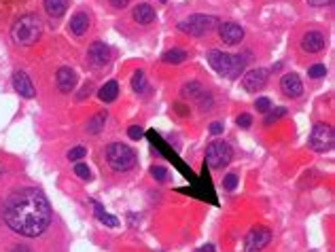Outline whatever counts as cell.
I'll return each mask as SVG.
<instances>
[{"label":"cell","mask_w":335,"mask_h":252,"mask_svg":"<svg viewBox=\"0 0 335 252\" xmlns=\"http://www.w3.org/2000/svg\"><path fill=\"white\" fill-rule=\"evenodd\" d=\"M3 218L15 233L24 237H38L51 225V206L38 189H17L5 201Z\"/></svg>","instance_id":"obj_1"},{"label":"cell","mask_w":335,"mask_h":252,"mask_svg":"<svg viewBox=\"0 0 335 252\" xmlns=\"http://www.w3.org/2000/svg\"><path fill=\"white\" fill-rule=\"evenodd\" d=\"M41 34H43V22L34 13L22 15L19 19H15L13 26H11V38L19 47L34 45L38 38H41Z\"/></svg>","instance_id":"obj_2"},{"label":"cell","mask_w":335,"mask_h":252,"mask_svg":"<svg viewBox=\"0 0 335 252\" xmlns=\"http://www.w3.org/2000/svg\"><path fill=\"white\" fill-rule=\"evenodd\" d=\"M208 64L212 66L218 74L227 76V79H238V76L244 72L246 60L242 55H229V53L212 49V51H208Z\"/></svg>","instance_id":"obj_3"},{"label":"cell","mask_w":335,"mask_h":252,"mask_svg":"<svg viewBox=\"0 0 335 252\" xmlns=\"http://www.w3.org/2000/svg\"><path fill=\"white\" fill-rule=\"evenodd\" d=\"M106 161L115 172H128V170H132L134 166H136L138 159H136V153H134L128 144L113 142L106 149Z\"/></svg>","instance_id":"obj_4"},{"label":"cell","mask_w":335,"mask_h":252,"mask_svg":"<svg viewBox=\"0 0 335 252\" xmlns=\"http://www.w3.org/2000/svg\"><path fill=\"white\" fill-rule=\"evenodd\" d=\"M218 26V19L214 15H189L178 22V30L189 36H204Z\"/></svg>","instance_id":"obj_5"},{"label":"cell","mask_w":335,"mask_h":252,"mask_svg":"<svg viewBox=\"0 0 335 252\" xmlns=\"http://www.w3.org/2000/svg\"><path fill=\"white\" fill-rule=\"evenodd\" d=\"M333 142H335V136H333V128L327 123H316L312 128V134H310V149L314 153H329L333 149Z\"/></svg>","instance_id":"obj_6"},{"label":"cell","mask_w":335,"mask_h":252,"mask_svg":"<svg viewBox=\"0 0 335 252\" xmlns=\"http://www.w3.org/2000/svg\"><path fill=\"white\" fill-rule=\"evenodd\" d=\"M234 153H232V147L225 142V140H214L208 144L206 149V161L208 166L212 170H223L229 161H232Z\"/></svg>","instance_id":"obj_7"},{"label":"cell","mask_w":335,"mask_h":252,"mask_svg":"<svg viewBox=\"0 0 335 252\" xmlns=\"http://www.w3.org/2000/svg\"><path fill=\"white\" fill-rule=\"evenodd\" d=\"M272 241V231L267 227H255L246 235V252H259Z\"/></svg>","instance_id":"obj_8"},{"label":"cell","mask_w":335,"mask_h":252,"mask_svg":"<svg viewBox=\"0 0 335 252\" xmlns=\"http://www.w3.org/2000/svg\"><path fill=\"white\" fill-rule=\"evenodd\" d=\"M110 47L104 43V41H93L87 49V57L91 60V64L95 68H104L108 62H110Z\"/></svg>","instance_id":"obj_9"},{"label":"cell","mask_w":335,"mask_h":252,"mask_svg":"<svg viewBox=\"0 0 335 252\" xmlns=\"http://www.w3.org/2000/svg\"><path fill=\"white\" fill-rule=\"evenodd\" d=\"M265 85H267V70H265V68H255V70H248L244 74V79H242V87H244L246 91H251V93L261 91Z\"/></svg>","instance_id":"obj_10"},{"label":"cell","mask_w":335,"mask_h":252,"mask_svg":"<svg viewBox=\"0 0 335 252\" xmlns=\"http://www.w3.org/2000/svg\"><path fill=\"white\" fill-rule=\"evenodd\" d=\"M218 36H221V41L227 45H238L244 38V30L240 24L225 22V24H218Z\"/></svg>","instance_id":"obj_11"},{"label":"cell","mask_w":335,"mask_h":252,"mask_svg":"<svg viewBox=\"0 0 335 252\" xmlns=\"http://www.w3.org/2000/svg\"><path fill=\"white\" fill-rule=\"evenodd\" d=\"M280 89L282 93L286 95V98H299V95L303 93V85H301V79L295 72L291 74H284L282 79H280Z\"/></svg>","instance_id":"obj_12"},{"label":"cell","mask_w":335,"mask_h":252,"mask_svg":"<svg viewBox=\"0 0 335 252\" xmlns=\"http://www.w3.org/2000/svg\"><path fill=\"white\" fill-rule=\"evenodd\" d=\"M55 83H57V89L62 93H70L76 85V72L70 66H62L60 70L55 72Z\"/></svg>","instance_id":"obj_13"},{"label":"cell","mask_w":335,"mask_h":252,"mask_svg":"<svg viewBox=\"0 0 335 252\" xmlns=\"http://www.w3.org/2000/svg\"><path fill=\"white\" fill-rule=\"evenodd\" d=\"M13 87H15V91L22 95V98H34V93H36L30 76H28L26 72H22V70L13 72Z\"/></svg>","instance_id":"obj_14"},{"label":"cell","mask_w":335,"mask_h":252,"mask_svg":"<svg viewBox=\"0 0 335 252\" xmlns=\"http://www.w3.org/2000/svg\"><path fill=\"white\" fill-rule=\"evenodd\" d=\"M324 45H327V41H324V36L316 30L305 32L303 38H301V49L305 53H318V51L324 49Z\"/></svg>","instance_id":"obj_15"},{"label":"cell","mask_w":335,"mask_h":252,"mask_svg":"<svg viewBox=\"0 0 335 252\" xmlns=\"http://www.w3.org/2000/svg\"><path fill=\"white\" fill-rule=\"evenodd\" d=\"M132 15H134V22H138L142 26H149V24L155 22V9H153L151 5H147V3L138 5L136 9H134Z\"/></svg>","instance_id":"obj_16"},{"label":"cell","mask_w":335,"mask_h":252,"mask_svg":"<svg viewBox=\"0 0 335 252\" xmlns=\"http://www.w3.org/2000/svg\"><path fill=\"white\" fill-rule=\"evenodd\" d=\"M89 15L87 13H76V15H72V19H70V32L74 34V36H83L85 32L89 30Z\"/></svg>","instance_id":"obj_17"},{"label":"cell","mask_w":335,"mask_h":252,"mask_svg":"<svg viewBox=\"0 0 335 252\" xmlns=\"http://www.w3.org/2000/svg\"><path fill=\"white\" fill-rule=\"evenodd\" d=\"M45 7V11L49 17H62L66 13V9H68V0H45L43 3Z\"/></svg>","instance_id":"obj_18"},{"label":"cell","mask_w":335,"mask_h":252,"mask_svg":"<svg viewBox=\"0 0 335 252\" xmlns=\"http://www.w3.org/2000/svg\"><path fill=\"white\" fill-rule=\"evenodd\" d=\"M106 119H108V112H106V110H102V112H98V114H93V117L87 121V128H85V132L91 134V136L100 134L102 128H104V123H106Z\"/></svg>","instance_id":"obj_19"},{"label":"cell","mask_w":335,"mask_h":252,"mask_svg":"<svg viewBox=\"0 0 335 252\" xmlns=\"http://www.w3.org/2000/svg\"><path fill=\"white\" fill-rule=\"evenodd\" d=\"M117 93H119V85H117V81H108L104 87H100L98 98H100L102 102H113L115 98H117Z\"/></svg>","instance_id":"obj_20"},{"label":"cell","mask_w":335,"mask_h":252,"mask_svg":"<svg viewBox=\"0 0 335 252\" xmlns=\"http://www.w3.org/2000/svg\"><path fill=\"white\" fill-rule=\"evenodd\" d=\"M93 208H95V216H98V220H100V222H104L106 227H119V218H117V216L106 214V210H104L98 201H93Z\"/></svg>","instance_id":"obj_21"},{"label":"cell","mask_w":335,"mask_h":252,"mask_svg":"<svg viewBox=\"0 0 335 252\" xmlns=\"http://www.w3.org/2000/svg\"><path fill=\"white\" fill-rule=\"evenodd\" d=\"M204 89H202V85H199L197 81H189V83H185L183 87H180V98H197L199 93H202Z\"/></svg>","instance_id":"obj_22"},{"label":"cell","mask_w":335,"mask_h":252,"mask_svg":"<svg viewBox=\"0 0 335 252\" xmlns=\"http://www.w3.org/2000/svg\"><path fill=\"white\" fill-rule=\"evenodd\" d=\"M161 60H164L166 64H180L187 60V51L185 49H170L166 51L164 55H161Z\"/></svg>","instance_id":"obj_23"},{"label":"cell","mask_w":335,"mask_h":252,"mask_svg":"<svg viewBox=\"0 0 335 252\" xmlns=\"http://www.w3.org/2000/svg\"><path fill=\"white\" fill-rule=\"evenodd\" d=\"M145 87H147V76H145V72L136 70V72H134V76H132V89L136 91V93H142V91H145Z\"/></svg>","instance_id":"obj_24"},{"label":"cell","mask_w":335,"mask_h":252,"mask_svg":"<svg viewBox=\"0 0 335 252\" xmlns=\"http://www.w3.org/2000/svg\"><path fill=\"white\" fill-rule=\"evenodd\" d=\"M282 117H286V108H284V106H278V108H276V110H267L265 112V125H272V123H276V121H278V119H282Z\"/></svg>","instance_id":"obj_25"},{"label":"cell","mask_w":335,"mask_h":252,"mask_svg":"<svg viewBox=\"0 0 335 252\" xmlns=\"http://www.w3.org/2000/svg\"><path fill=\"white\" fill-rule=\"evenodd\" d=\"M195 100H197V104H199V108H202V110H208L210 106H212V95H210L208 91H202Z\"/></svg>","instance_id":"obj_26"},{"label":"cell","mask_w":335,"mask_h":252,"mask_svg":"<svg viewBox=\"0 0 335 252\" xmlns=\"http://www.w3.org/2000/svg\"><path fill=\"white\" fill-rule=\"evenodd\" d=\"M85 155H87V149H85V147H74V149L68 151L66 157H68V161H79V159L85 157Z\"/></svg>","instance_id":"obj_27"},{"label":"cell","mask_w":335,"mask_h":252,"mask_svg":"<svg viewBox=\"0 0 335 252\" xmlns=\"http://www.w3.org/2000/svg\"><path fill=\"white\" fill-rule=\"evenodd\" d=\"M151 176L155 178L157 182H166V178H168V170H166V168H161V166H153V168H151Z\"/></svg>","instance_id":"obj_28"},{"label":"cell","mask_w":335,"mask_h":252,"mask_svg":"<svg viewBox=\"0 0 335 252\" xmlns=\"http://www.w3.org/2000/svg\"><path fill=\"white\" fill-rule=\"evenodd\" d=\"M324 74H327V68H324L322 64H316V66H312L310 70H308V76H312V79H322Z\"/></svg>","instance_id":"obj_29"},{"label":"cell","mask_w":335,"mask_h":252,"mask_svg":"<svg viewBox=\"0 0 335 252\" xmlns=\"http://www.w3.org/2000/svg\"><path fill=\"white\" fill-rule=\"evenodd\" d=\"M255 108L259 110V112L272 110V102H270V98H257V100H255Z\"/></svg>","instance_id":"obj_30"},{"label":"cell","mask_w":335,"mask_h":252,"mask_svg":"<svg viewBox=\"0 0 335 252\" xmlns=\"http://www.w3.org/2000/svg\"><path fill=\"white\" fill-rule=\"evenodd\" d=\"M74 174H76V176H81V178H85V180H89V176H91V172H89V168L85 166V163H76Z\"/></svg>","instance_id":"obj_31"},{"label":"cell","mask_w":335,"mask_h":252,"mask_svg":"<svg viewBox=\"0 0 335 252\" xmlns=\"http://www.w3.org/2000/svg\"><path fill=\"white\" fill-rule=\"evenodd\" d=\"M223 185H225L227 191H236V187H238V176H236V174H227V176L223 178Z\"/></svg>","instance_id":"obj_32"},{"label":"cell","mask_w":335,"mask_h":252,"mask_svg":"<svg viewBox=\"0 0 335 252\" xmlns=\"http://www.w3.org/2000/svg\"><path fill=\"white\" fill-rule=\"evenodd\" d=\"M128 136L132 140H138V138H142V128L140 125H132V128L128 130Z\"/></svg>","instance_id":"obj_33"},{"label":"cell","mask_w":335,"mask_h":252,"mask_svg":"<svg viewBox=\"0 0 335 252\" xmlns=\"http://www.w3.org/2000/svg\"><path fill=\"white\" fill-rule=\"evenodd\" d=\"M236 123L240 125V128H251V123H253V117H251V114H240V117L236 119Z\"/></svg>","instance_id":"obj_34"},{"label":"cell","mask_w":335,"mask_h":252,"mask_svg":"<svg viewBox=\"0 0 335 252\" xmlns=\"http://www.w3.org/2000/svg\"><path fill=\"white\" fill-rule=\"evenodd\" d=\"M223 123L221 121H214V123H210V134H214V136H218V134H223Z\"/></svg>","instance_id":"obj_35"},{"label":"cell","mask_w":335,"mask_h":252,"mask_svg":"<svg viewBox=\"0 0 335 252\" xmlns=\"http://www.w3.org/2000/svg\"><path fill=\"white\" fill-rule=\"evenodd\" d=\"M333 0H308V5L310 7H327V5H331Z\"/></svg>","instance_id":"obj_36"},{"label":"cell","mask_w":335,"mask_h":252,"mask_svg":"<svg viewBox=\"0 0 335 252\" xmlns=\"http://www.w3.org/2000/svg\"><path fill=\"white\" fill-rule=\"evenodd\" d=\"M108 3H110V7H115V9H126L130 0H108Z\"/></svg>","instance_id":"obj_37"},{"label":"cell","mask_w":335,"mask_h":252,"mask_svg":"<svg viewBox=\"0 0 335 252\" xmlns=\"http://www.w3.org/2000/svg\"><path fill=\"white\" fill-rule=\"evenodd\" d=\"M89 91H91V83H87V85L83 87V89H81V93L76 95V100H85V95H89Z\"/></svg>","instance_id":"obj_38"},{"label":"cell","mask_w":335,"mask_h":252,"mask_svg":"<svg viewBox=\"0 0 335 252\" xmlns=\"http://www.w3.org/2000/svg\"><path fill=\"white\" fill-rule=\"evenodd\" d=\"M174 108H176V112L180 114V117H187V114H189V108L183 106V104H174Z\"/></svg>","instance_id":"obj_39"},{"label":"cell","mask_w":335,"mask_h":252,"mask_svg":"<svg viewBox=\"0 0 335 252\" xmlns=\"http://www.w3.org/2000/svg\"><path fill=\"white\" fill-rule=\"evenodd\" d=\"M197 252H216V250H214L212 244H206V246H202V248H197Z\"/></svg>","instance_id":"obj_40"},{"label":"cell","mask_w":335,"mask_h":252,"mask_svg":"<svg viewBox=\"0 0 335 252\" xmlns=\"http://www.w3.org/2000/svg\"><path fill=\"white\" fill-rule=\"evenodd\" d=\"M11 252H32V250L28 248V246H13Z\"/></svg>","instance_id":"obj_41"},{"label":"cell","mask_w":335,"mask_h":252,"mask_svg":"<svg viewBox=\"0 0 335 252\" xmlns=\"http://www.w3.org/2000/svg\"><path fill=\"white\" fill-rule=\"evenodd\" d=\"M0 214H3V203H0Z\"/></svg>","instance_id":"obj_42"},{"label":"cell","mask_w":335,"mask_h":252,"mask_svg":"<svg viewBox=\"0 0 335 252\" xmlns=\"http://www.w3.org/2000/svg\"><path fill=\"white\" fill-rule=\"evenodd\" d=\"M0 176H3V168H0Z\"/></svg>","instance_id":"obj_43"}]
</instances>
